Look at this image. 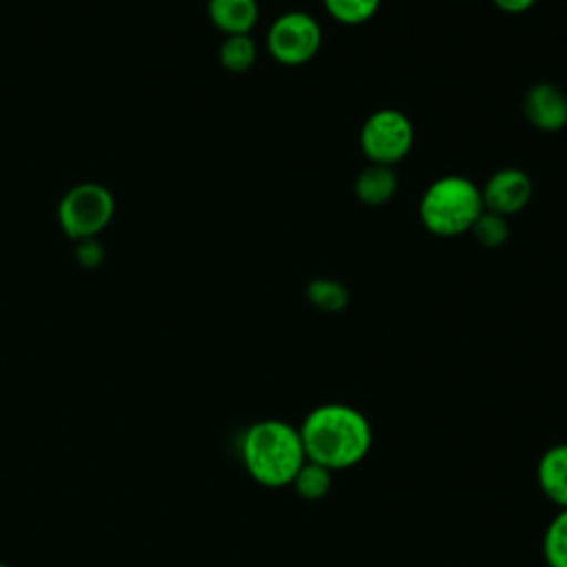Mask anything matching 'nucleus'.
I'll return each mask as SVG.
<instances>
[{"label":"nucleus","instance_id":"nucleus-1","mask_svg":"<svg viewBox=\"0 0 567 567\" xmlns=\"http://www.w3.org/2000/svg\"><path fill=\"white\" fill-rule=\"evenodd\" d=\"M299 436L306 458L330 472L359 465L372 447L368 416L348 403H321L312 408L299 425Z\"/></svg>","mask_w":567,"mask_h":567},{"label":"nucleus","instance_id":"nucleus-2","mask_svg":"<svg viewBox=\"0 0 567 567\" xmlns=\"http://www.w3.org/2000/svg\"><path fill=\"white\" fill-rule=\"evenodd\" d=\"M239 456L248 476L268 489L288 487L306 461L299 427L284 419H259L239 439Z\"/></svg>","mask_w":567,"mask_h":567},{"label":"nucleus","instance_id":"nucleus-3","mask_svg":"<svg viewBox=\"0 0 567 567\" xmlns=\"http://www.w3.org/2000/svg\"><path fill=\"white\" fill-rule=\"evenodd\" d=\"M481 213V188L463 175H443L434 179L419 204L423 226L439 237L467 233Z\"/></svg>","mask_w":567,"mask_h":567},{"label":"nucleus","instance_id":"nucleus-4","mask_svg":"<svg viewBox=\"0 0 567 567\" xmlns=\"http://www.w3.org/2000/svg\"><path fill=\"white\" fill-rule=\"evenodd\" d=\"M361 151L372 164L392 166L401 162L414 142V128L405 113L396 109H379L361 126Z\"/></svg>","mask_w":567,"mask_h":567},{"label":"nucleus","instance_id":"nucleus-5","mask_svg":"<svg viewBox=\"0 0 567 567\" xmlns=\"http://www.w3.org/2000/svg\"><path fill=\"white\" fill-rule=\"evenodd\" d=\"M113 195L100 184L73 186L58 206L62 230L71 239H93L113 217Z\"/></svg>","mask_w":567,"mask_h":567},{"label":"nucleus","instance_id":"nucleus-6","mask_svg":"<svg viewBox=\"0 0 567 567\" xmlns=\"http://www.w3.org/2000/svg\"><path fill=\"white\" fill-rule=\"evenodd\" d=\"M268 53L286 66L310 62L321 47V27L306 11L281 13L266 33Z\"/></svg>","mask_w":567,"mask_h":567},{"label":"nucleus","instance_id":"nucleus-7","mask_svg":"<svg viewBox=\"0 0 567 567\" xmlns=\"http://www.w3.org/2000/svg\"><path fill=\"white\" fill-rule=\"evenodd\" d=\"M483 208L496 215H514L523 210L532 197V179L520 168H498L481 188Z\"/></svg>","mask_w":567,"mask_h":567},{"label":"nucleus","instance_id":"nucleus-8","mask_svg":"<svg viewBox=\"0 0 567 567\" xmlns=\"http://www.w3.org/2000/svg\"><path fill=\"white\" fill-rule=\"evenodd\" d=\"M525 120L545 133H556L567 124V95L549 82H536L523 97Z\"/></svg>","mask_w":567,"mask_h":567},{"label":"nucleus","instance_id":"nucleus-9","mask_svg":"<svg viewBox=\"0 0 567 567\" xmlns=\"http://www.w3.org/2000/svg\"><path fill=\"white\" fill-rule=\"evenodd\" d=\"M536 483L549 503L567 507V443H554L540 454Z\"/></svg>","mask_w":567,"mask_h":567},{"label":"nucleus","instance_id":"nucleus-10","mask_svg":"<svg viewBox=\"0 0 567 567\" xmlns=\"http://www.w3.org/2000/svg\"><path fill=\"white\" fill-rule=\"evenodd\" d=\"M208 18L226 35L250 33L259 18L257 0H208Z\"/></svg>","mask_w":567,"mask_h":567},{"label":"nucleus","instance_id":"nucleus-11","mask_svg":"<svg viewBox=\"0 0 567 567\" xmlns=\"http://www.w3.org/2000/svg\"><path fill=\"white\" fill-rule=\"evenodd\" d=\"M396 186H399V179H396V173L392 171V166L370 164L368 168H363L357 175L354 195L361 204L381 206L392 199V195L396 193Z\"/></svg>","mask_w":567,"mask_h":567},{"label":"nucleus","instance_id":"nucleus-12","mask_svg":"<svg viewBox=\"0 0 567 567\" xmlns=\"http://www.w3.org/2000/svg\"><path fill=\"white\" fill-rule=\"evenodd\" d=\"M332 474L328 467L315 463V461H303V465L299 467V472L295 474L290 487L297 492V496L301 501L315 503L328 496V492L332 489Z\"/></svg>","mask_w":567,"mask_h":567},{"label":"nucleus","instance_id":"nucleus-13","mask_svg":"<svg viewBox=\"0 0 567 567\" xmlns=\"http://www.w3.org/2000/svg\"><path fill=\"white\" fill-rule=\"evenodd\" d=\"M543 558L547 567H567V507L558 509L545 527Z\"/></svg>","mask_w":567,"mask_h":567},{"label":"nucleus","instance_id":"nucleus-14","mask_svg":"<svg viewBox=\"0 0 567 567\" xmlns=\"http://www.w3.org/2000/svg\"><path fill=\"white\" fill-rule=\"evenodd\" d=\"M257 60V47L250 38V33L241 35H226V40L219 47V62L224 69L233 73L248 71Z\"/></svg>","mask_w":567,"mask_h":567},{"label":"nucleus","instance_id":"nucleus-15","mask_svg":"<svg viewBox=\"0 0 567 567\" xmlns=\"http://www.w3.org/2000/svg\"><path fill=\"white\" fill-rule=\"evenodd\" d=\"M306 297L315 308H319L323 312H341L350 301L348 288L343 284H339L334 279H326V277L312 279L306 288Z\"/></svg>","mask_w":567,"mask_h":567},{"label":"nucleus","instance_id":"nucleus-16","mask_svg":"<svg viewBox=\"0 0 567 567\" xmlns=\"http://www.w3.org/2000/svg\"><path fill=\"white\" fill-rule=\"evenodd\" d=\"M326 11L341 24H363L381 7V0H321Z\"/></svg>","mask_w":567,"mask_h":567},{"label":"nucleus","instance_id":"nucleus-17","mask_svg":"<svg viewBox=\"0 0 567 567\" xmlns=\"http://www.w3.org/2000/svg\"><path fill=\"white\" fill-rule=\"evenodd\" d=\"M476 237V241L485 248H496V246H503L509 237V226H507V219L503 215H496L492 210H485L476 217L474 226L470 228Z\"/></svg>","mask_w":567,"mask_h":567},{"label":"nucleus","instance_id":"nucleus-18","mask_svg":"<svg viewBox=\"0 0 567 567\" xmlns=\"http://www.w3.org/2000/svg\"><path fill=\"white\" fill-rule=\"evenodd\" d=\"M503 13H525L536 4V0H492Z\"/></svg>","mask_w":567,"mask_h":567},{"label":"nucleus","instance_id":"nucleus-19","mask_svg":"<svg viewBox=\"0 0 567 567\" xmlns=\"http://www.w3.org/2000/svg\"><path fill=\"white\" fill-rule=\"evenodd\" d=\"M78 257L82 264H95L100 259V246L93 239H82V246L78 248Z\"/></svg>","mask_w":567,"mask_h":567},{"label":"nucleus","instance_id":"nucleus-20","mask_svg":"<svg viewBox=\"0 0 567 567\" xmlns=\"http://www.w3.org/2000/svg\"><path fill=\"white\" fill-rule=\"evenodd\" d=\"M0 567H9V565H4V563H0Z\"/></svg>","mask_w":567,"mask_h":567}]
</instances>
